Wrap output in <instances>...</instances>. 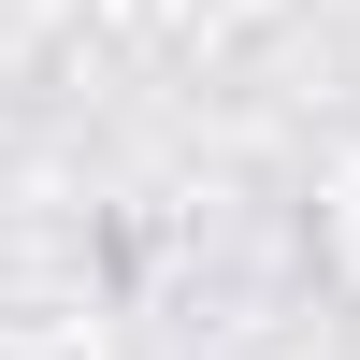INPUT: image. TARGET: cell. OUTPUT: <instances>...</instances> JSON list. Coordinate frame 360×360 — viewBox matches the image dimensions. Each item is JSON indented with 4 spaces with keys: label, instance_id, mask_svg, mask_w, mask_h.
Listing matches in <instances>:
<instances>
[{
    "label": "cell",
    "instance_id": "cell-1",
    "mask_svg": "<svg viewBox=\"0 0 360 360\" xmlns=\"http://www.w3.org/2000/svg\"><path fill=\"white\" fill-rule=\"evenodd\" d=\"M317 259H332V288L360 303V144L317 159Z\"/></svg>",
    "mask_w": 360,
    "mask_h": 360
}]
</instances>
